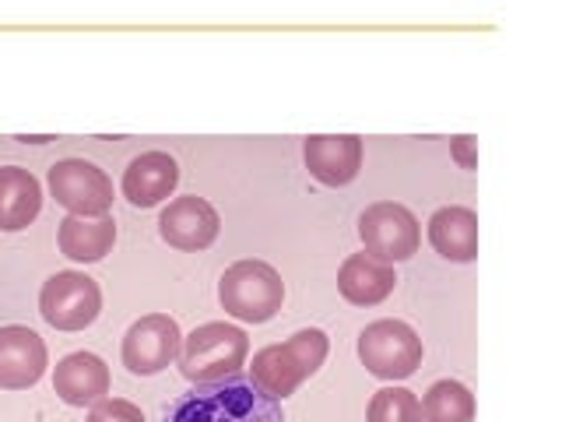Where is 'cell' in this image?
I'll use <instances>...</instances> for the list:
<instances>
[{"mask_svg":"<svg viewBox=\"0 0 562 422\" xmlns=\"http://www.w3.org/2000/svg\"><path fill=\"white\" fill-rule=\"evenodd\" d=\"M180 184V166L166 152H145L123 173V198L134 208H155Z\"/></svg>","mask_w":562,"mask_h":422,"instance_id":"14","label":"cell"},{"mask_svg":"<svg viewBox=\"0 0 562 422\" xmlns=\"http://www.w3.org/2000/svg\"><path fill=\"white\" fill-rule=\"evenodd\" d=\"M306 169L327 187H345L359 176L362 137L356 134H313L306 137Z\"/></svg>","mask_w":562,"mask_h":422,"instance_id":"12","label":"cell"},{"mask_svg":"<svg viewBox=\"0 0 562 422\" xmlns=\"http://www.w3.org/2000/svg\"><path fill=\"white\" fill-rule=\"evenodd\" d=\"M49 190L70 215L99 219L113 208V180L85 158H64L49 169Z\"/></svg>","mask_w":562,"mask_h":422,"instance_id":"7","label":"cell"},{"mask_svg":"<svg viewBox=\"0 0 562 422\" xmlns=\"http://www.w3.org/2000/svg\"><path fill=\"white\" fill-rule=\"evenodd\" d=\"M53 391L60 401L85 409V404H95L110 395V366H105L92 352H75V356H64L57 363V374H53Z\"/></svg>","mask_w":562,"mask_h":422,"instance_id":"13","label":"cell"},{"mask_svg":"<svg viewBox=\"0 0 562 422\" xmlns=\"http://www.w3.org/2000/svg\"><path fill=\"white\" fill-rule=\"evenodd\" d=\"M222 307L239 316V321L263 324L285 303V286L281 275L263 260H236L218 281Z\"/></svg>","mask_w":562,"mask_h":422,"instance_id":"4","label":"cell"},{"mask_svg":"<svg viewBox=\"0 0 562 422\" xmlns=\"http://www.w3.org/2000/svg\"><path fill=\"white\" fill-rule=\"evenodd\" d=\"M46 374V342L32 327H0V387L25 391Z\"/></svg>","mask_w":562,"mask_h":422,"instance_id":"11","label":"cell"},{"mask_svg":"<svg viewBox=\"0 0 562 422\" xmlns=\"http://www.w3.org/2000/svg\"><path fill=\"white\" fill-rule=\"evenodd\" d=\"M88 422H145V415H140L137 404L123 401V398H102L92 404Z\"/></svg>","mask_w":562,"mask_h":422,"instance_id":"21","label":"cell"},{"mask_svg":"<svg viewBox=\"0 0 562 422\" xmlns=\"http://www.w3.org/2000/svg\"><path fill=\"white\" fill-rule=\"evenodd\" d=\"M369 422H422V401L408 387H383L369 401Z\"/></svg>","mask_w":562,"mask_h":422,"instance_id":"20","label":"cell"},{"mask_svg":"<svg viewBox=\"0 0 562 422\" xmlns=\"http://www.w3.org/2000/svg\"><path fill=\"white\" fill-rule=\"evenodd\" d=\"M422 422H474V398L464 384L439 380L422 398Z\"/></svg>","mask_w":562,"mask_h":422,"instance_id":"19","label":"cell"},{"mask_svg":"<svg viewBox=\"0 0 562 422\" xmlns=\"http://www.w3.org/2000/svg\"><path fill=\"white\" fill-rule=\"evenodd\" d=\"M327 348H330L327 334L321 327H306V331L292 334L285 345L260 348L254 356L250 377H254V384L260 387V391L271 395L274 401L289 398V395H295L299 384H303L306 377H313L316 369L324 366Z\"/></svg>","mask_w":562,"mask_h":422,"instance_id":"2","label":"cell"},{"mask_svg":"<svg viewBox=\"0 0 562 422\" xmlns=\"http://www.w3.org/2000/svg\"><path fill=\"white\" fill-rule=\"evenodd\" d=\"M180 348H183L180 324L169 313H148L123 334V366L137 377L162 374L172 359H180Z\"/></svg>","mask_w":562,"mask_h":422,"instance_id":"9","label":"cell"},{"mask_svg":"<svg viewBox=\"0 0 562 422\" xmlns=\"http://www.w3.org/2000/svg\"><path fill=\"white\" fill-rule=\"evenodd\" d=\"M102 292L85 271H57L40 292V313L57 331H81L99 316Z\"/></svg>","mask_w":562,"mask_h":422,"instance_id":"6","label":"cell"},{"mask_svg":"<svg viewBox=\"0 0 562 422\" xmlns=\"http://www.w3.org/2000/svg\"><path fill=\"white\" fill-rule=\"evenodd\" d=\"M43 208V187L29 169L8 166L0 169V229L4 233H18L35 222Z\"/></svg>","mask_w":562,"mask_h":422,"instance_id":"17","label":"cell"},{"mask_svg":"<svg viewBox=\"0 0 562 422\" xmlns=\"http://www.w3.org/2000/svg\"><path fill=\"white\" fill-rule=\"evenodd\" d=\"M429 243L436 246L439 257L471 264L479 257V215L461 204L439 208L429 219Z\"/></svg>","mask_w":562,"mask_h":422,"instance_id":"15","label":"cell"},{"mask_svg":"<svg viewBox=\"0 0 562 422\" xmlns=\"http://www.w3.org/2000/svg\"><path fill=\"white\" fill-rule=\"evenodd\" d=\"M394 286H397V275H394L391 264H383L369 254L345 257L341 271H338V289L348 303H356V307L383 303V299L394 292Z\"/></svg>","mask_w":562,"mask_h":422,"instance_id":"16","label":"cell"},{"mask_svg":"<svg viewBox=\"0 0 562 422\" xmlns=\"http://www.w3.org/2000/svg\"><path fill=\"white\" fill-rule=\"evenodd\" d=\"M359 236L366 243L369 257L394 264V260H408L418 251L422 229H418V219L404 204L383 201V204H373L362 211Z\"/></svg>","mask_w":562,"mask_h":422,"instance_id":"8","label":"cell"},{"mask_svg":"<svg viewBox=\"0 0 562 422\" xmlns=\"http://www.w3.org/2000/svg\"><path fill=\"white\" fill-rule=\"evenodd\" d=\"M250 356V338L233 324H204L180 348V374L190 384H215L243 369Z\"/></svg>","mask_w":562,"mask_h":422,"instance_id":"3","label":"cell"},{"mask_svg":"<svg viewBox=\"0 0 562 422\" xmlns=\"http://www.w3.org/2000/svg\"><path fill=\"white\" fill-rule=\"evenodd\" d=\"M113 243H116V225L110 215H99V219L67 215L60 222V251L70 260H81V264L102 260L113 251Z\"/></svg>","mask_w":562,"mask_h":422,"instance_id":"18","label":"cell"},{"mask_svg":"<svg viewBox=\"0 0 562 422\" xmlns=\"http://www.w3.org/2000/svg\"><path fill=\"white\" fill-rule=\"evenodd\" d=\"M359 359L380 380H404L422 366V338L404 321H376L359 334Z\"/></svg>","mask_w":562,"mask_h":422,"instance_id":"5","label":"cell"},{"mask_svg":"<svg viewBox=\"0 0 562 422\" xmlns=\"http://www.w3.org/2000/svg\"><path fill=\"white\" fill-rule=\"evenodd\" d=\"M474 145H479V141L468 137V134L453 137V145H450L453 158H457V163H461L464 169H474V166H479V155H474Z\"/></svg>","mask_w":562,"mask_h":422,"instance_id":"22","label":"cell"},{"mask_svg":"<svg viewBox=\"0 0 562 422\" xmlns=\"http://www.w3.org/2000/svg\"><path fill=\"white\" fill-rule=\"evenodd\" d=\"M218 229V211L204 198H176L162 211V219H158V233L176 251H204V246L215 243Z\"/></svg>","mask_w":562,"mask_h":422,"instance_id":"10","label":"cell"},{"mask_svg":"<svg viewBox=\"0 0 562 422\" xmlns=\"http://www.w3.org/2000/svg\"><path fill=\"white\" fill-rule=\"evenodd\" d=\"M162 422H285V415L281 404L254 384V377L233 374L180 395L162 412Z\"/></svg>","mask_w":562,"mask_h":422,"instance_id":"1","label":"cell"}]
</instances>
